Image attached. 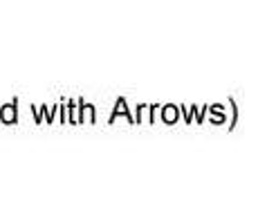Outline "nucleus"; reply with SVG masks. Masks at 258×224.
<instances>
[]
</instances>
